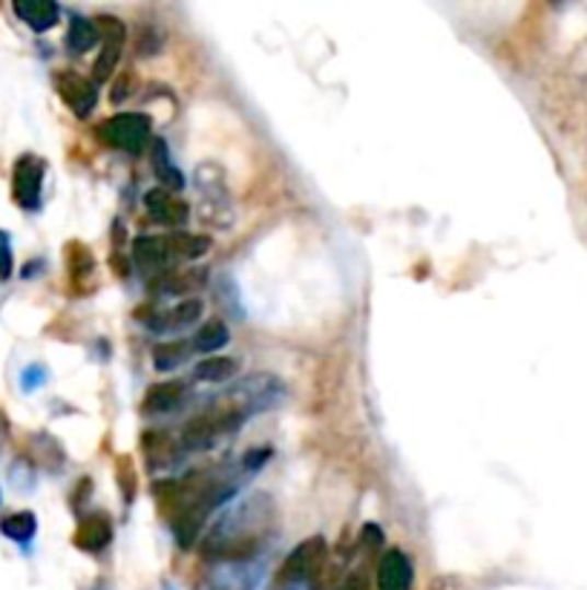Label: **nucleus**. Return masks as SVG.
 I'll return each mask as SVG.
<instances>
[{"instance_id":"nucleus-13","label":"nucleus","mask_w":587,"mask_h":590,"mask_svg":"<svg viewBox=\"0 0 587 590\" xmlns=\"http://www.w3.org/2000/svg\"><path fill=\"white\" fill-rule=\"evenodd\" d=\"M145 208L156 222H162V225H168V228L185 225L187 217H191L187 203H182L179 196H173L171 190H164V187H153V190H147Z\"/></svg>"},{"instance_id":"nucleus-26","label":"nucleus","mask_w":587,"mask_h":590,"mask_svg":"<svg viewBox=\"0 0 587 590\" xmlns=\"http://www.w3.org/2000/svg\"><path fill=\"white\" fill-rule=\"evenodd\" d=\"M21 383H24L26 392L38 386V383H44V372H41V366H30V369L21 374Z\"/></svg>"},{"instance_id":"nucleus-16","label":"nucleus","mask_w":587,"mask_h":590,"mask_svg":"<svg viewBox=\"0 0 587 590\" xmlns=\"http://www.w3.org/2000/svg\"><path fill=\"white\" fill-rule=\"evenodd\" d=\"M12 12H15L32 32L53 30V26L58 24V18H61V7L53 3V0H18Z\"/></svg>"},{"instance_id":"nucleus-15","label":"nucleus","mask_w":587,"mask_h":590,"mask_svg":"<svg viewBox=\"0 0 587 590\" xmlns=\"http://www.w3.org/2000/svg\"><path fill=\"white\" fill-rule=\"evenodd\" d=\"M412 565L401 551L383 553L378 565V590H410Z\"/></svg>"},{"instance_id":"nucleus-23","label":"nucleus","mask_w":587,"mask_h":590,"mask_svg":"<svg viewBox=\"0 0 587 590\" xmlns=\"http://www.w3.org/2000/svg\"><path fill=\"white\" fill-rule=\"evenodd\" d=\"M191 351H194V346H187V343H162L153 349V366L159 372H173V369H179V363L191 358Z\"/></svg>"},{"instance_id":"nucleus-20","label":"nucleus","mask_w":587,"mask_h":590,"mask_svg":"<svg viewBox=\"0 0 587 590\" xmlns=\"http://www.w3.org/2000/svg\"><path fill=\"white\" fill-rule=\"evenodd\" d=\"M205 282V271H171L164 274L162 280L156 282V291L159 294H191V291H196V288Z\"/></svg>"},{"instance_id":"nucleus-6","label":"nucleus","mask_w":587,"mask_h":590,"mask_svg":"<svg viewBox=\"0 0 587 590\" xmlns=\"http://www.w3.org/2000/svg\"><path fill=\"white\" fill-rule=\"evenodd\" d=\"M242 420L245 418H242L240 412H233L228 404H225L222 409L205 412V415L194 418L185 429H182V447L196 452L210 450V447H217L225 436L237 432Z\"/></svg>"},{"instance_id":"nucleus-18","label":"nucleus","mask_w":587,"mask_h":590,"mask_svg":"<svg viewBox=\"0 0 587 590\" xmlns=\"http://www.w3.org/2000/svg\"><path fill=\"white\" fill-rule=\"evenodd\" d=\"M153 171H156V176H159V182L164 185V190L176 194V190L185 187V176H182V171L173 164L171 150H168V144H164L162 139H156V144H153Z\"/></svg>"},{"instance_id":"nucleus-10","label":"nucleus","mask_w":587,"mask_h":590,"mask_svg":"<svg viewBox=\"0 0 587 590\" xmlns=\"http://www.w3.org/2000/svg\"><path fill=\"white\" fill-rule=\"evenodd\" d=\"M55 90L78 118L90 116L95 109V102H99V90H95L93 81L78 76V72H58L55 76Z\"/></svg>"},{"instance_id":"nucleus-4","label":"nucleus","mask_w":587,"mask_h":590,"mask_svg":"<svg viewBox=\"0 0 587 590\" xmlns=\"http://www.w3.org/2000/svg\"><path fill=\"white\" fill-rule=\"evenodd\" d=\"M283 397H286V383L279 381L277 374L254 372L233 383L231 395H228V406L233 412H240L242 418H251L256 412L274 409Z\"/></svg>"},{"instance_id":"nucleus-27","label":"nucleus","mask_w":587,"mask_h":590,"mask_svg":"<svg viewBox=\"0 0 587 590\" xmlns=\"http://www.w3.org/2000/svg\"><path fill=\"white\" fill-rule=\"evenodd\" d=\"M268 455H271L268 450L248 452V455H245V470H256V466H263V459H268Z\"/></svg>"},{"instance_id":"nucleus-8","label":"nucleus","mask_w":587,"mask_h":590,"mask_svg":"<svg viewBox=\"0 0 587 590\" xmlns=\"http://www.w3.org/2000/svg\"><path fill=\"white\" fill-rule=\"evenodd\" d=\"M44 176H47V162L38 155H21L12 171V196L24 210L41 208V190H44Z\"/></svg>"},{"instance_id":"nucleus-2","label":"nucleus","mask_w":587,"mask_h":590,"mask_svg":"<svg viewBox=\"0 0 587 590\" xmlns=\"http://www.w3.org/2000/svg\"><path fill=\"white\" fill-rule=\"evenodd\" d=\"M271 516L274 501L268 496H251L237 510L225 516L202 542L208 559L219 562H251L271 536Z\"/></svg>"},{"instance_id":"nucleus-19","label":"nucleus","mask_w":587,"mask_h":590,"mask_svg":"<svg viewBox=\"0 0 587 590\" xmlns=\"http://www.w3.org/2000/svg\"><path fill=\"white\" fill-rule=\"evenodd\" d=\"M99 38H101L99 24H93L90 18L76 15L72 18L70 30H67V49H70L72 55H84L99 44Z\"/></svg>"},{"instance_id":"nucleus-29","label":"nucleus","mask_w":587,"mask_h":590,"mask_svg":"<svg viewBox=\"0 0 587 590\" xmlns=\"http://www.w3.org/2000/svg\"><path fill=\"white\" fill-rule=\"evenodd\" d=\"M3 432H7V424H3V418H0V438H3Z\"/></svg>"},{"instance_id":"nucleus-5","label":"nucleus","mask_w":587,"mask_h":590,"mask_svg":"<svg viewBox=\"0 0 587 590\" xmlns=\"http://www.w3.org/2000/svg\"><path fill=\"white\" fill-rule=\"evenodd\" d=\"M325 553L329 551H325L323 539H306V542L279 565L268 590H302L309 582H314L325 565Z\"/></svg>"},{"instance_id":"nucleus-12","label":"nucleus","mask_w":587,"mask_h":590,"mask_svg":"<svg viewBox=\"0 0 587 590\" xmlns=\"http://www.w3.org/2000/svg\"><path fill=\"white\" fill-rule=\"evenodd\" d=\"M202 317V300H194V297H187V300H179L176 305L171 309L159 311L153 317L147 320V328H153L159 334H173V332H185L194 323H199Z\"/></svg>"},{"instance_id":"nucleus-25","label":"nucleus","mask_w":587,"mask_h":590,"mask_svg":"<svg viewBox=\"0 0 587 590\" xmlns=\"http://www.w3.org/2000/svg\"><path fill=\"white\" fill-rule=\"evenodd\" d=\"M15 268V257H12V240L7 231H0V280H9Z\"/></svg>"},{"instance_id":"nucleus-9","label":"nucleus","mask_w":587,"mask_h":590,"mask_svg":"<svg viewBox=\"0 0 587 590\" xmlns=\"http://www.w3.org/2000/svg\"><path fill=\"white\" fill-rule=\"evenodd\" d=\"M101 55L99 61H95L93 67V84H101V81H107L110 76H113V70H116L118 58H122L124 53V41H127V30H124V24L118 21V18H101Z\"/></svg>"},{"instance_id":"nucleus-1","label":"nucleus","mask_w":587,"mask_h":590,"mask_svg":"<svg viewBox=\"0 0 587 590\" xmlns=\"http://www.w3.org/2000/svg\"><path fill=\"white\" fill-rule=\"evenodd\" d=\"M240 487V478L228 470H210L196 473L185 482L162 489V501L168 510H173V533L182 547H191L202 533V524L219 505H225Z\"/></svg>"},{"instance_id":"nucleus-7","label":"nucleus","mask_w":587,"mask_h":590,"mask_svg":"<svg viewBox=\"0 0 587 590\" xmlns=\"http://www.w3.org/2000/svg\"><path fill=\"white\" fill-rule=\"evenodd\" d=\"M95 136L124 153H141L150 141V118L145 113H118V116L101 122L95 127Z\"/></svg>"},{"instance_id":"nucleus-17","label":"nucleus","mask_w":587,"mask_h":590,"mask_svg":"<svg viewBox=\"0 0 587 590\" xmlns=\"http://www.w3.org/2000/svg\"><path fill=\"white\" fill-rule=\"evenodd\" d=\"M113 542V521L104 513L87 516L76 530V547L87 553H101Z\"/></svg>"},{"instance_id":"nucleus-28","label":"nucleus","mask_w":587,"mask_h":590,"mask_svg":"<svg viewBox=\"0 0 587 590\" xmlns=\"http://www.w3.org/2000/svg\"><path fill=\"white\" fill-rule=\"evenodd\" d=\"M341 590H366V582L360 579V576H352V579H348V582L343 585Z\"/></svg>"},{"instance_id":"nucleus-14","label":"nucleus","mask_w":587,"mask_h":590,"mask_svg":"<svg viewBox=\"0 0 587 590\" xmlns=\"http://www.w3.org/2000/svg\"><path fill=\"white\" fill-rule=\"evenodd\" d=\"M185 397H187V386L182 381L159 383V386L147 389L145 401H141V412H145L147 418H156V415H168V412L179 409Z\"/></svg>"},{"instance_id":"nucleus-24","label":"nucleus","mask_w":587,"mask_h":590,"mask_svg":"<svg viewBox=\"0 0 587 590\" xmlns=\"http://www.w3.org/2000/svg\"><path fill=\"white\" fill-rule=\"evenodd\" d=\"M194 374H196V381L222 383V381H228V378H233V374H237V360H231V358H208V360H202V363L196 366Z\"/></svg>"},{"instance_id":"nucleus-21","label":"nucleus","mask_w":587,"mask_h":590,"mask_svg":"<svg viewBox=\"0 0 587 590\" xmlns=\"http://www.w3.org/2000/svg\"><path fill=\"white\" fill-rule=\"evenodd\" d=\"M0 533L18 544H30L38 533V519L32 513H12L0 521Z\"/></svg>"},{"instance_id":"nucleus-11","label":"nucleus","mask_w":587,"mask_h":590,"mask_svg":"<svg viewBox=\"0 0 587 590\" xmlns=\"http://www.w3.org/2000/svg\"><path fill=\"white\" fill-rule=\"evenodd\" d=\"M256 582H260L256 562H219L202 590H254Z\"/></svg>"},{"instance_id":"nucleus-3","label":"nucleus","mask_w":587,"mask_h":590,"mask_svg":"<svg viewBox=\"0 0 587 590\" xmlns=\"http://www.w3.org/2000/svg\"><path fill=\"white\" fill-rule=\"evenodd\" d=\"M210 248L208 236L173 233V236H139L133 242V259L145 268H168V265L199 259Z\"/></svg>"},{"instance_id":"nucleus-22","label":"nucleus","mask_w":587,"mask_h":590,"mask_svg":"<svg viewBox=\"0 0 587 590\" xmlns=\"http://www.w3.org/2000/svg\"><path fill=\"white\" fill-rule=\"evenodd\" d=\"M228 340H231V332H228V326H225L222 320H210V323H205V326L196 332L194 337V346L196 351H205V355H210V351H219L222 346H228Z\"/></svg>"}]
</instances>
